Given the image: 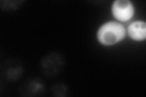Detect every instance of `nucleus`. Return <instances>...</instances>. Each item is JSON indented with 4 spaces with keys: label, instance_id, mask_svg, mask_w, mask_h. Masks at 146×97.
I'll return each mask as SVG.
<instances>
[{
    "label": "nucleus",
    "instance_id": "obj_1",
    "mask_svg": "<svg viewBox=\"0 0 146 97\" xmlns=\"http://www.w3.org/2000/svg\"><path fill=\"white\" fill-rule=\"evenodd\" d=\"M127 34L125 27L117 21H108L100 26L97 32L99 42L106 46H111L124 40Z\"/></svg>",
    "mask_w": 146,
    "mask_h": 97
},
{
    "label": "nucleus",
    "instance_id": "obj_2",
    "mask_svg": "<svg viewBox=\"0 0 146 97\" xmlns=\"http://www.w3.org/2000/svg\"><path fill=\"white\" fill-rule=\"evenodd\" d=\"M65 66V59L61 53H49L41 61V71L44 77L52 78L58 75Z\"/></svg>",
    "mask_w": 146,
    "mask_h": 97
},
{
    "label": "nucleus",
    "instance_id": "obj_3",
    "mask_svg": "<svg viewBox=\"0 0 146 97\" xmlns=\"http://www.w3.org/2000/svg\"><path fill=\"white\" fill-rule=\"evenodd\" d=\"M111 13L117 21L126 22L133 18L135 7L129 0H116L112 4Z\"/></svg>",
    "mask_w": 146,
    "mask_h": 97
},
{
    "label": "nucleus",
    "instance_id": "obj_4",
    "mask_svg": "<svg viewBox=\"0 0 146 97\" xmlns=\"http://www.w3.org/2000/svg\"><path fill=\"white\" fill-rule=\"evenodd\" d=\"M46 91L44 81L38 77L30 78L26 80L19 87V94L21 96H41Z\"/></svg>",
    "mask_w": 146,
    "mask_h": 97
},
{
    "label": "nucleus",
    "instance_id": "obj_5",
    "mask_svg": "<svg viewBox=\"0 0 146 97\" xmlns=\"http://www.w3.org/2000/svg\"><path fill=\"white\" fill-rule=\"evenodd\" d=\"M24 68L22 63L17 59H7L1 67V74L9 81H15L22 76Z\"/></svg>",
    "mask_w": 146,
    "mask_h": 97
},
{
    "label": "nucleus",
    "instance_id": "obj_6",
    "mask_svg": "<svg viewBox=\"0 0 146 97\" xmlns=\"http://www.w3.org/2000/svg\"><path fill=\"white\" fill-rule=\"evenodd\" d=\"M126 30L131 40L136 41H142L145 40L146 23L144 21L138 20L132 22Z\"/></svg>",
    "mask_w": 146,
    "mask_h": 97
},
{
    "label": "nucleus",
    "instance_id": "obj_7",
    "mask_svg": "<svg viewBox=\"0 0 146 97\" xmlns=\"http://www.w3.org/2000/svg\"><path fill=\"white\" fill-rule=\"evenodd\" d=\"M1 8L6 12H11L20 8L24 3L23 1H1Z\"/></svg>",
    "mask_w": 146,
    "mask_h": 97
},
{
    "label": "nucleus",
    "instance_id": "obj_8",
    "mask_svg": "<svg viewBox=\"0 0 146 97\" xmlns=\"http://www.w3.org/2000/svg\"><path fill=\"white\" fill-rule=\"evenodd\" d=\"M68 92V87L62 83L56 84L51 87V93L55 96H66Z\"/></svg>",
    "mask_w": 146,
    "mask_h": 97
}]
</instances>
